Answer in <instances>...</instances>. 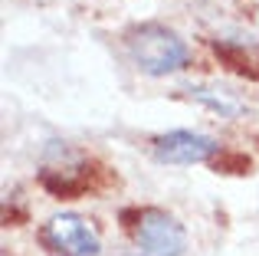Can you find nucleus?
<instances>
[{"label":"nucleus","mask_w":259,"mask_h":256,"mask_svg":"<svg viewBox=\"0 0 259 256\" xmlns=\"http://www.w3.org/2000/svg\"><path fill=\"white\" fill-rule=\"evenodd\" d=\"M132 63L148 76H171L190 63V46L164 23H138L125 33Z\"/></svg>","instance_id":"obj_1"},{"label":"nucleus","mask_w":259,"mask_h":256,"mask_svg":"<svg viewBox=\"0 0 259 256\" xmlns=\"http://www.w3.org/2000/svg\"><path fill=\"white\" fill-rule=\"evenodd\" d=\"M135 237L138 256H181L187 250V230L181 227V220L171 217L161 207H135V210L121 214Z\"/></svg>","instance_id":"obj_2"},{"label":"nucleus","mask_w":259,"mask_h":256,"mask_svg":"<svg viewBox=\"0 0 259 256\" xmlns=\"http://www.w3.org/2000/svg\"><path fill=\"white\" fill-rule=\"evenodd\" d=\"M43 243L59 256H99L102 240L95 227L79 214H56L43 224Z\"/></svg>","instance_id":"obj_3"},{"label":"nucleus","mask_w":259,"mask_h":256,"mask_svg":"<svg viewBox=\"0 0 259 256\" xmlns=\"http://www.w3.org/2000/svg\"><path fill=\"white\" fill-rule=\"evenodd\" d=\"M151 151L161 164H203V161H213L223 148L217 138H210L203 132L174 128V132H164L154 138Z\"/></svg>","instance_id":"obj_4"},{"label":"nucleus","mask_w":259,"mask_h":256,"mask_svg":"<svg viewBox=\"0 0 259 256\" xmlns=\"http://www.w3.org/2000/svg\"><path fill=\"white\" fill-rule=\"evenodd\" d=\"M105 184H108L105 167L85 158H69V161L63 158V164L43 171V187L56 197H82V194H92Z\"/></svg>","instance_id":"obj_5"},{"label":"nucleus","mask_w":259,"mask_h":256,"mask_svg":"<svg viewBox=\"0 0 259 256\" xmlns=\"http://www.w3.org/2000/svg\"><path fill=\"white\" fill-rule=\"evenodd\" d=\"M187 96L194 99V102H200L203 109H210L213 115H220V118H236V115H243V109H246L233 92L217 89V86H190Z\"/></svg>","instance_id":"obj_6"},{"label":"nucleus","mask_w":259,"mask_h":256,"mask_svg":"<svg viewBox=\"0 0 259 256\" xmlns=\"http://www.w3.org/2000/svg\"><path fill=\"white\" fill-rule=\"evenodd\" d=\"M213 167L223 174H243V171H249V158L236 151H220V158H213Z\"/></svg>","instance_id":"obj_7"}]
</instances>
